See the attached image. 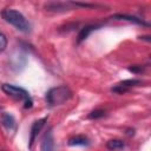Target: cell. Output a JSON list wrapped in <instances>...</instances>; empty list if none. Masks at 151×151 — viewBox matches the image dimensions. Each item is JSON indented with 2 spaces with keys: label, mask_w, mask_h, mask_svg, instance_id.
Listing matches in <instances>:
<instances>
[{
  "label": "cell",
  "mask_w": 151,
  "mask_h": 151,
  "mask_svg": "<svg viewBox=\"0 0 151 151\" xmlns=\"http://www.w3.org/2000/svg\"><path fill=\"white\" fill-rule=\"evenodd\" d=\"M1 120H2L4 126H5L7 130H13V129L15 127V119H14V117H13L12 114H9V113H4Z\"/></svg>",
  "instance_id": "8fae6325"
},
{
  "label": "cell",
  "mask_w": 151,
  "mask_h": 151,
  "mask_svg": "<svg viewBox=\"0 0 151 151\" xmlns=\"http://www.w3.org/2000/svg\"><path fill=\"white\" fill-rule=\"evenodd\" d=\"M71 97H72V91L67 86L61 85V86L51 88L46 93V101L50 106H55V105H60L65 103Z\"/></svg>",
  "instance_id": "7a4b0ae2"
},
{
  "label": "cell",
  "mask_w": 151,
  "mask_h": 151,
  "mask_svg": "<svg viewBox=\"0 0 151 151\" xmlns=\"http://www.w3.org/2000/svg\"><path fill=\"white\" fill-rule=\"evenodd\" d=\"M7 46V38L4 33L0 32V52H2Z\"/></svg>",
  "instance_id": "5bb4252c"
},
{
  "label": "cell",
  "mask_w": 151,
  "mask_h": 151,
  "mask_svg": "<svg viewBox=\"0 0 151 151\" xmlns=\"http://www.w3.org/2000/svg\"><path fill=\"white\" fill-rule=\"evenodd\" d=\"M104 114H105L104 110H94V111H92V112L88 114V118H90V119H98V118L104 117Z\"/></svg>",
  "instance_id": "4fadbf2b"
},
{
  "label": "cell",
  "mask_w": 151,
  "mask_h": 151,
  "mask_svg": "<svg viewBox=\"0 0 151 151\" xmlns=\"http://www.w3.org/2000/svg\"><path fill=\"white\" fill-rule=\"evenodd\" d=\"M106 147L111 151H116V150H122L125 147V144L123 140L120 139H111L106 143Z\"/></svg>",
  "instance_id": "7c38bea8"
},
{
  "label": "cell",
  "mask_w": 151,
  "mask_h": 151,
  "mask_svg": "<svg viewBox=\"0 0 151 151\" xmlns=\"http://www.w3.org/2000/svg\"><path fill=\"white\" fill-rule=\"evenodd\" d=\"M45 8L47 11H52V12H65V11H67V5L61 4V2H50V4L45 5Z\"/></svg>",
  "instance_id": "30bf717a"
},
{
  "label": "cell",
  "mask_w": 151,
  "mask_h": 151,
  "mask_svg": "<svg viewBox=\"0 0 151 151\" xmlns=\"http://www.w3.org/2000/svg\"><path fill=\"white\" fill-rule=\"evenodd\" d=\"M41 151H55V145H54V138H53V132L52 129H50L42 137L41 140Z\"/></svg>",
  "instance_id": "5b68a950"
},
{
  "label": "cell",
  "mask_w": 151,
  "mask_h": 151,
  "mask_svg": "<svg viewBox=\"0 0 151 151\" xmlns=\"http://www.w3.org/2000/svg\"><path fill=\"white\" fill-rule=\"evenodd\" d=\"M112 19H116V20H125V21H129V22H133V24H137V25H142V26H149V22L144 21L143 19H139L134 15H129V14H122V13H118V14H114L111 17Z\"/></svg>",
  "instance_id": "8992f818"
},
{
  "label": "cell",
  "mask_w": 151,
  "mask_h": 151,
  "mask_svg": "<svg viewBox=\"0 0 151 151\" xmlns=\"http://www.w3.org/2000/svg\"><path fill=\"white\" fill-rule=\"evenodd\" d=\"M126 134L127 136H133L134 134V130L133 129H127L126 130Z\"/></svg>",
  "instance_id": "2e32d148"
},
{
  "label": "cell",
  "mask_w": 151,
  "mask_h": 151,
  "mask_svg": "<svg viewBox=\"0 0 151 151\" xmlns=\"http://www.w3.org/2000/svg\"><path fill=\"white\" fill-rule=\"evenodd\" d=\"M47 120V117H44V118H41V119H39V120H37V122H34L33 123V125H32V127H31V137H29V147H32V145H33V143H34V140H35V137H37V134L40 132V130L42 129V126L45 125V122Z\"/></svg>",
  "instance_id": "52a82bcc"
},
{
  "label": "cell",
  "mask_w": 151,
  "mask_h": 151,
  "mask_svg": "<svg viewBox=\"0 0 151 151\" xmlns=\"http://www.w3.org/2000/svg\"><path fill=\"white\" fill-rule=\"evenodd\" d=\"M140 39H144V40H146V41H151V39H150V37H149V35H145V37H140Z\"/></svg>",
  "instance_id": "e0dca14e"
},
{
  "label": "cell",
  "mask_w": 151,
  "mask_h": 151,
  "mask_svg": "<svg viewBox=\"0 0 151 151\" xmlns=\"http://www.w3.org/2000/svg\"><path fill=\"white\" fill-rule=\"evenodd\" d=\"M1 17L6 22L13 25L17 29L24 33L31 32V24L20 12L12 9V8H5L1 11Z\"/></svg>",
  "instance_id": "6da1fadb"
},
{
  "label": "cell",
  "mask_w": 151,
  "mask_h": 151,
  "mask_svg": "<svg viewBox=\"0 0 151 151\" xmlns=\"http://www.w3.org/2000/svg\"><path fill=\"white\" fill-rule=\"evenodd\" d=\"M67 144L70 146H87L90 144V140L85 136H74L68 139Z\"/></svg>",
  "instance_id": "9c48e42d"
},
{
  "label": "cell",
  "mask_w": 151,
  "mask_h": 151,
  "mask_svg": "<svg viewBox=\"0 0 151 151\" xmlns=\"http://www.w3.org/2000/svg\"><path fill=\"white\" fill-rule=\"evenodd\" d=\"M129 71L132 72V73H142L144 71V67L140 66V65H133V66L129 67Z\"/></svg>",
  "instance_id": "9a60e30c"
},
{
  "label": "cell",
  "mask_w": 151,
  "mask_h": 151,
  "mask_svg": "<svg viewBox=\"0 0 151 151\" xmlns=\"http://www.w3.org/2000/svg\"><path fill=\"white\" fill-rule=\"evenodd\" d=\"M139 84H142V80H139V79H126V80L118 83L116 86H113L111 88V91L114 93H124V92L129 91V88L137 86Z\"/></svg>",
  "instance_id": "277c9868"
},
{
  "label": "cell",
  "mask_w": 151,
  "mask_h": 151,
  "mask_svg": "<svg viewBox=\"0 0 151 151\" xmlns=\"http://www.w3.org/2000/svg\"><path fill=\"white\" fill-rule=\"evenodd\" d=\"M1 90L9 97L17 99V100H24L25 101V109H29L32 107L33 105V101L29 97V93L22 88V87H19V86H15V85H11V84H2L1 85Z\"/></svg>",
  "instance_id": "3957f363"
},
{
  "label": "cell",
  "mask_w": 151,
  "mask_h": 151,
  "mask_svg": "<svg viewBox=\"0 0 151 151\" xmlns=\"http://www.w3.org/2000/svg\"><path fill=\"white\" fill-rule=\"evenodd\" d=\"M99 27V25H86L85 27H83L80 29V32L78 33V39H77V42L80 44L81 41H84L93 31H96L97 28Z\"/></svg>",
  "instance_id": "ba28073f"
}]
</instances>
